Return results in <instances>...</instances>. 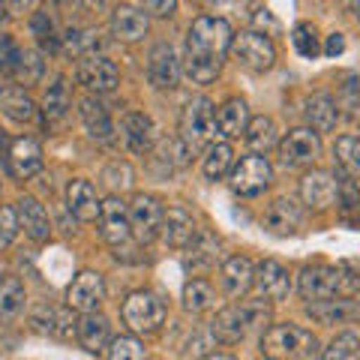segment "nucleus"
Instances as JSON below:
<instances>
[{
	"instance_id": "393cba45",
	"label": "nucleus",
	"mask_w": 360,
	"mask_h": 360,
	"mask_svg": "<svg viewBox=\"0 0 360 360\" xmlns=\"http://www.w3.org/2000/svg\"><path fill=\"white\" fill-rule=\"evenodd\" d=\"M162 240L168 243V246H174V250H186L189 243H193V238H195V222H193V217L184 210V207H168V213L162 217Z\"/></svg>"
},
{
	"instance_id": "aec40b11",
	"label": "nucleus",
	"mask_w": 360,
	"mask_h": 360,
	"mask_svg": "<svg viewBox=\"0 0 360 360\" xmlns=\"http://www.w3.org/2000/svg\"><path fill=\"white\" fill-rule=\"evenodd\" d=\"M120 135L132 153H148L156 141V127L144 111H127L120 123Z\"/></svg>"
},
{
	"instance_id": "20e7f679",
	"label": "nucleus",
	"mask_w": 360,
	"mask_h": 360,
	"mask_svg": "<svg viewBox=\"0 0 360 360\" xmlns=\"http://www.w3.org/2000/svg\"><path fill=\"white\" fill-rule=\"evenodd\" d=\"M264 360H312L319 357V340L300 324H274L262 336Z\"/></svg>"
},
{
	"instance_id": "f704fd0d",
	"label": "nucleus",
	"mask_w": 360,
	"mask_h": 360,
	"mask_svg": "<svg viewBox=\"0 0 360 360\" xmlns=\"http://www.w3.org/2000/svg\"><path fill=\"white\" fill-rule=\"evenodd\" d=\"M231 162H234V150H231V144L229 141H217V144H210L207 153H205V177L207 180H222L225 174L231 172Z\"/></svg>"
},
{
	"instance_id": "4468645a",
	"label": "nucleus",
	"mask_w": 360,
	"mask_h": 360,
	"mask_svg": "<svg viewBox=\"0 0 360 360\" xmlns=\"http://www.w3.org/2000/svg\"><path fill=\"white\" fill-rule=\"evenodd\" d=\"M300 222H303L300 207H297V201H291V198H274L262 213V229L267 234H276V238L295 234L300 229Z\"/></svg>"
},
{
	"instance_id": "58836bf2",
	"label": "nucleus",
	"mask_w": 360,
	"mask_h": 360,
	"mask_svg": "<svg viewBox=\"0 0 360 360\" xmlns=\"http://www.w3.org/2000/svg\"><path fill=\"white\" fill-rule=\"evenodd\" d=\"M340 115L357 120L360 117V82L354 75H342V84H340V96L333 99Z\"/></svg>"
},
{
	"instance_id": "423d86ee",
	"label": "nucleus",
	"mask_w": 360,
	"mask_h": 360,
	"mask_svg": "<svg viewBox=\"0 0 360 360\" xmlns=\"http://www.w3.org/2000/svg\"><path fill=\"white\" fill-rule=\"evenodd\" d=\"M123 324L135 333H153L160 330V324L165 321V303L162 297H156L153 291H132L123 300Z\"/></svg>"
},
{
	"instance_id": "a211bd4d",
	"label": "nucleus",
	"mask_w": 360,
	"mask_h": 360,
	"mask_svg": "<svg viewBox=\"0 0 360 360\" xmlns=\"http://www.w3.org/2000/svg\"><path fill=\"white\" fill-rule=\"evenodd\" d=\"M336 193H340V180H333L330 172H309L300 180V198L312 210H328L336 201Z\"/></svg>"
},
{
	"instance_id": "f8f14e48",
	"label": "nucleus",
	"mask_w": 360,
	"mask_h": 360,
	"mask_svg": "<svg viewBox=\"0 0 360 360\" xmlns=\"http://www.w3.org/2000/svg\"><path fill=\"white\" fill-rule=\"evenodd\" d=\"M75 75H78V82H82L87 90H96V94H111V90H117V84H120L117 66L111 63L108 58H103V54L82 58V60H78Z\"/></svg>"
},
{
	"instance_id": "0eeeda50",
	"label": "nucleus",
	"mask_w": 360,
	"mask_h": 360,
	"mask_svg": "<svg viewBox=\"0 0 360 360\" xmlns=\"http://www.w3.org/2000/svg\"><path fill=\"white\" fill-rule=\"evenodd\" d=\"M229 51L234 54V60H238L243 70H250V72H267L270 66L276 63L274 42H270L264 33H258V30H243L240 37H234Z\"/></svg>"
},
{
	"instance_id": "412c9836",
	"label": "nucleus",
	"mask_w": 360,
	"mask_h": 360,
	"mask_svg": "<svg viewBox=\"0 0 360 360\" xmlns=\"http://www.w3.org/2000/svg\"><path fill=\"white\" fill-rule=\"evenodd\" d=\"M66 207H70V213L75 219L82 222H90L99 217V207H103V201L96 198V189L90 180L84 177H75L70 180V186H66Z\"/></svg>"
},
{
	"instance_id": "f3484780",
	"label": "nucleus",
	"mask_w": 360,
	"mask_h": 360,
	"mask_svg": "<svg viewBox=\"0 0 360 360\" xmlns=\"http://www.w3.org/2000/svg\"><path fill=\"white\" fill-rule=\"evenodd\" d=\"M148 78L156 90H174L180 82V63L174 58V49L168 42H160L150 49L148 60Z\"/></svg>"
},
{
	"instance_id": "a878e982",
	"label": "nucleus",
	"mask_w": 360,
	"mask_h": 360,
	"mask_svg": "<svg viewBox=\"0 0 360 360\" xmlns=\"http://www.w3.org/2000/svg\"><path fill=\"white\" fill-rule=\"evenodd\" d=\"M75 336H78V342H82L84 352L99 354V352H103V348L111 342L108 319H105V315H99V312H84L82 321H78Z\"/></svg>"
},
{
	"instance_id": "cd10ccee",
	"label": "nucleus",
	"mask_w": 360,
	"mask_h": 360,
	"mask_svg": "<svg viewBox=\"0 0 360 360\" xmlns=\"http://www.w3.org/2000/svg\"><path fill=\"white\" fill-rule=\"evenodd\" d=\"M246 123H250V108L243 99H225L222 108L217 111V132L225 139H240V132H246Z\"/></svg>"
},
{
	"instance_id": "f03ea898",
	"label": "nucleus",
	"mask_w": 360,
	"mask_h": 360,
	"mask_svg": "<svg viewBox=\"0 0 360 360\" xmlns=\"http://www.w3.org/2000/svg\"><path fill=\"white\" fill-rule=\"evenodd\" d=\"M360 288V274L348 264H312L297 276V291L303 300L319 303L330 297H352Z\"/></svg>"
},
{
	"instance_id": "2eb2a0df",
	"label": "nucleus",
	"mask_w": 360,
	"mask_h": 360,
	"mask_svg": "<svg viewBox=\"0 0 360 360\" xmlns=\"http://www.w3.org/2000/svg\"><path fill=\"white\" fill-rule=\"evenodd\" d=\"M99 231H103V238L111 243V246H120L129 240V207L123 205L117 195H111L103 201V207H99Z\"/></svg>"
},
{
	"instance_id": "7c9ffc66",
	"label": "nucleus",
	"mask_w": 360,
	"mask_h": 360,
	"mask_svg": "<svg viewBox=\"0 0 360 360\" xmlns=\"http://www.w3.org/2000/svg\"><path fill=\"white\" fill-rule=\"evenodd\" d=\"M0 111H4L6 117H13L15 123H27V120H33V115H37V105L30 103L25 87L4 84L0 87Z\"/></svg>"
},
{
	"instance_id": "3c124183",
	"label": "nucleus",
	"mask_w": 360,
	"mask_h": 360,
	"mask_svg": "<svg viewBox=\"0 0 360 360\" xmlns=\"http://www.w3.org/2000/svg\"><path fill=\"white\" fill-rule=\"evenodd\" d=\"M15 54H18V49L13 45V39L6 37V33H0V72H9V66H13V60H15Z\"/></svg>"
},
{
	"instance_id": "ddd939ff",
	"label": "nucleus",
	"mask_w": 360,
	"mask_h": 360,
	"mask_svg": "<svg viewBox=\"0 0 360 360\" xmlns=\"http://www.w3.org/2000/svg\"><path fill=\"white\" fill-rule=\"evenodd\" d=\"M252 285L258 288L262 300L276 303V300H285L288 297L291 276H288V270L279 264V262H274V258H264V262L255 267V274H252Z\"/></svg>"
},
{
	"instance_id": "6e6d98bb",
	"label": "nucleus",
	"mask_w": 360,
	"mask_h": 360,
	"mask_svg": "<svg viewBox=\"0 0 360 360\" xmlns=\"http://www.w3.org/2000/svg\"><path fill=\"white\" fill-rule=\"evenodd\" d=\"M33 4V0H6V6L13 9V13H21V9H27Z\"/></svg>"
},
{
	"instance_id": "09e8293b",
	"label": "nucleus",
	"mask_w": 360,
	"mask_h": 360,
	"mask_svg": "<svg viewBox=\"0 0 360 360\" xmlns=\"http://www.w3.org/2000/svg\"><path fill=\"white\" fill-rule=\"evenodd\" d=\"M18 234V217H15V207H0V250L9 246Z\"/></svg>"
},
{
	"instance_id": "5fc2aeb1",
	"label": "nucleus",
	"mask_w": 360,
	"mask_h": 360,
	"mask_svg": "<svg viewBox=\"0 0 360 360\" xmlns=\"http://www.w3.org/2000/svg\"><path fill=\"white\" fill-rule=\"evenodd\" d=\"M75 4L82 6V9H90V13H94V9H103L105 0H75Z\"/></svg>"
},
{
	"instance_id": "a18cd8bd",
	"label": "nucleus",
	"mask_w": 360,
	"mask_h": 360,
	"mask_svg": "<svg viewBox=\"0 0 360 360\" xmlns=\"http://www.w3.org/2000/svg\"><path fill=\"white\" fill-rule=\"evenodd\" d=\"M108 360H144V345L135 336H117L108 342Z\"/></svg>"
},
{
	"instance_id": "1a4fd4ad",
	"label": "nucleus",
	"mask_w": 360,
	"mask_h": 360,
	"mask_svg": "<svg viewBox=\"0 0 360 360\" xmlns=\"http://www.w3.org/2000/svg\"><path fill=\"white\" fill-rule=\"evenodd\" d=\"M319 156H321V139H319V132H312L307 127L291 129L285 139L279 141V160L288 168L312 165Z\"/></svg>"
},
{
	"instance_id": "c9c22d12",
	"label": "nucleus",
	"mask_w": 360,
	"mask_h": 360,
	"mask_svg": "<svg viewBox=\"0 0 360 360\" xmlns=\"http://www.w3.org/2000/svg\"><path fill=\"white\" fill-rule=\"evenodd\" d=\"M6 75L15 78V84H25V87L37 84L39 78H42V60H39V54H37V51H21V49H18L15 60H13V66H9Z\"/></svg>"
},
{
	"instance_id": "bf43d9fd",
	"label": "nucleus",
	"mask_w": 360,
	"mask_h": 360,
	"mask_svg": "<svg viewBox=\"0 0 360 360\" xmlns=\"http://www.w3.org/2000/svg\"><path fill=\"white\" fill-rule=\"evenodd\" d=\"M6 15V0H0V18Z\"/></svg>"
},
{
	"instance_id": "f257e3e1",
	"label": "nucleus",
	"mask_w": 360,
	"mask_h": 360,
	"mask_svg": "<svg viewBox=\"0 0 360 360\" xmlns=\"http://www.w3.org/2000/svg\"><path fill=\"white\" fill-rule=\"evenodd\" d=\"M231 25L225 18L198 15L186 33V51H184V70L193 84H210L219 75L222 60L231 49Z\"/></svg>"
},
{
	"instance_id": "a19ab883",
	"label": "nucleus",
	"mask_w": 360,
	"mask_h": 360,
	"mask_svg": "<svg viewBox=\"0 0 360 360\" xmlns=\"http://www.w3.org/2000/svg\"><path fill=\"white\" fill-rule=\"evenodd\" d=\"M63 42H66V51H72L75 58H90V54H96L99 45H103L96 30H70L63 37Z\"/></svg>"
},
{
	"instance_id": "6e6552de",
	"label": "nucleus",
	"mask_w": 360,
	"mask_h": 360,
	"mask_svg": "<svg viewBox=\"0 0 360 360\" xmlns=\"http://www.w3.org/2000/svg\"><path fill=\"white\" fill-rule=\"evenodd\" d=\"M270 180H274V168H270V162L264 160V156H243V160L234 165L231 172V189L238 195H262L264 189L270 186Z\"/></svg>"
},
{
	"instance_id": "13d9d810",
	"label": "nucleus",
	"mask_w": 360,
	"mask_h": 360,
	"mask_svg": "<svg viewBox=\"0 0 360 360\" xmlns=\"http://www.w3.org/2000/svg\"><path fill=\"white\" fill-rule=\"evenodd\" d=\"M352 9H354V15L360 18V0H352Z\"/></svg>"
},
{
	"instance_id": "c03bdc74",
	"label": "nucleus",
	"mask_w": 360,
	"mask_h": 360,
	"mask_svg": "<svg viewBox=\"0 0 360 360\" xmlns=\"http://www.w3.org/2000/svg\"><path fill=\"white\" fill-rule=\"evenodd\" d=\"M33 37H37V42L42 45L45 51H58L60 49V33L58 27H54V21L49 13H37L33 15Z\"/></svg>"
},
{
	"instance_id": "79ce46f5",
	"label": "nucleus",
	"mask_w": 360,
	"mask_h": 360,
	"mask_svg": "<svg viewBox=\"0 0 360 360\" xmlns=\"http://www.w3.org/2000/svg\"><path fill=\"white\" fill-rule=\"evenodd\" d=\"M336 205H340L345 219H360V189L354 184V177L342 174L340 177V193H336Z\"/></svg>"
},
{
	"instance_id": "5701e85b",
	"label": "nucleus",
	"mask_w": 360,
	"mask_h": 360,
	"mask_svg": "<svg viewBox=\"0 0 360 360\" xmlns=\"http://www.w3.org/2000/svg\"><path fill=\"white\" fill-rule=\"evenodd\" d=\"M309 319L321 321V324H348L360 319V300L352 297H330V300H319L307 307Z\"/></svg>"
},
{
	"instance_id": "49530a36",
	"label": "nucleus",
	"mask_w": 360,
	"mask_h": 360,
	"mask_svg": "<svg viewBox=\"0 0 360 360\" xmlns=\"http://www.w3.org/2000/svg\"><path fill=\"white\" fill-rule=\"evenodd\" d=\"M103 180H105V186L111 189V193H123V189H129L132 186V168L129 162H111L105 172H103Z\"/></svg>"
},
{
	"instance_id": "39448f33",
	"label": "nucleus",
	"mask_w": 360,
	"mask_h": 360,
	"mask_svg": "<svg viewBox=\"0 0 360 360\" xmlns=\"http://www.w3.org/2000/svg\"><path fill=\"white\" fill-rule=\"evenodd\" d=\"M217 111L213 103L205 96L189 99L180 111V141L186 144L189 153H198L201 148H210L213 139H217Z\"/></svg>"
},
{
	"instance_id": "473e14b6",
	"label": "nucleus",
	"mask_w": 360,
	"mask_h": 360,
	"mask_svg": "<svg viewBox=\"0 0 360 360\" xmlns=\"http://www.w3.org/2000/svg\"><path fill=\"white\" fill-rule=\"evenodd\" d=\"M219 258V243L210 238V234H195L193 243L186 246V258L184 264L193 267V270H205V267H213Z\"/></svg>"
},
{
	"instance_id": "4c0bfd02",
	"label": "nucleus",
	"mask_w": 360,
	"mask_h": 360,
	"mask_svg": "<svg viewBox=\"0 0 360 360\" xmlns=\"http://www.w3.org/2000/svg\"><path fill=\"white\" fill-rule=\"evenodd\" d=\"M246 144H250L252 150H270L276 144V123L270 117H252L246 123Z\"/></svg>"
},
{
	"instance_id": "9b49d317",
	"label": "nucleus",
	"mask_w": 360,
	"mask_h": 360,
	"mask_svg": "<svg viewBox=\"0 0 360 360\" xmlns=\"http://www.w3.org/2000/svg\"><path fill=\"white\" fill-rule=\"evenodd\" d=\"M165 210L153 195H135L129 205V229L139 238V243H150L162 229Z\"/></svg>"
},
{
	"instance_id": "bb28decb",
	"label": "nucleus",
	"mask_w": 360,
	"mask_h": 360,
	"mask_svg": "<svg viewBox=\"0 0 360 360\" xmlns=\"http://www.w3.org/2000/svg\"><path fill=\"white\" fill-rule=\"evenodd\" d=\"M252 274H255V267L250 264V258L231 255L222 264V285L229 291V297H243L252 288Z\"/></svg>"
},
{
	"instance_id": "6ab92c4d",
	"label": "nucleus",
	"mask_w": 360,
	"mask_h": 360,
	"mask_svg": "<svg viewBox=\"0 0 360 360\" xmlns=\"http://www.w3.org/2000/svg\"><path fill=\"white\" fill-rule=\"evenodd\" d=\"M30 324H33L37 333L54 336V340H72L75 330H78V321L72 319V312L70 309H54V307L33 309Z\"/></svg>"
},
{
	"instance_id": "de8ad7c7",
	"label": "nucleus",
	"mask_w": 360,
	"mask_h": 360,
	"mask_svg": "<svg viewBox=\"0 0 360 360\" xmlns=\"http://www.w3.org/2000/svg\"><path fill=\"white\" fill-rule=\"evenodd\" d=\"M291 42H295L297 54H303V58H315V54H319V39H315L312 25H297Z\"/></svg>"
},
{
	"instance_id": "8fccbe9b",
	"label": "nucleus",
	"mask_w": 360,
	"mask_h": 360,
	"mask_svg": "<svg viewBox=\"0 0 360 360\" xmlns=\"http://www.w3.org/2000/svg\"><path fill=\"white\" fill-rule=\"evenodd\" d=\"M141 6L156 18H168V15H174L177 0H141Z\"/></svg>"
},
{
	"instance_id": "72a5a7b5",
	"label": "nucleus",
	"mask_w": 360,
	"mask_h": 360,
	"mask_svg": "<svg viewBox=\"0 0 360 360\" xmlns=\"http://www.w3.org/2000/svg\"><path fill=\"white\" fill-rule=\"evenodd\" d=\"M66 111H70V87H66L63 78H58L49 94H45V103H42V115H45V123L54 127V123H60L66 117Z\"/></svg>"
},
{
	"instance_id": "4d7b16f0",
	"label": "nucleus",
	"mask_w": 360,
	"mask_h": 360,
	"mask_svg": "<svg viewBox=\"0 0 360 360\" xmlns=\"http://www.w3.org/2000/svg\"><path fill=\"white\" fill-rule=\"evenodd\" d=\"M201 360H238V357H231V354H207V357H201Z\"/></svg>"
},
{
	"instance_id": "864d4df0",
	"label": "nucleus",
	"mask_w": 360,
	"mask_h": 360,
	"mask_svg": "<svg viewBox=\"0 0 360 360\" xmlns=\"http://www.w3.org/2000/svg\"><path fill=\"white\" fill-rule=\"evenodd\" d=\"M255 25H258V27H264V25H267L270 30H276V27H279V25H276V18L270 15L267 9H258V15H255Z\"/></svg>"
},
{
	"instance_id": "9d476101",
	"label": "nucleus",
	"mask_w": 360,
	"mask_h": 360,
	"mask_svg": "<svg viewBox=\"0 0 360 360\" xmlns=\"http://www.w3.org/2000/svg\"><path fill=\"white\" fill-rule=\"evenodd\" d=\"M105 300V283L96 270H82L66 288V307L75 312H96Z\"/></svg>"
},
{
	"instance_id": "c756f323",
	"label": "nucleus",
	"mask_w": 360,
	"mask_h": 360,
	"mask_svg": "<svg viewBox=\"0 0 360 360\" xmlns=\"http://www.w3.org/2000/svg\"><path fill=\"white\" fill-rule=\"evenodd\" d=\"M82 120H84V127L87 132L94 135V139L99 141H108L111 139V132H115V123H111V115H108V108L99 103L96 96H84L82 99Z\"/></svg>"
},
{
	"instance_id": "2f4dec72",
	"label": "nucleus",
	"mask_w": 360,
	"mask_h": 360,
	"mask_svg": "<svg viewBox=\"0 0 360 360\" xmlns=\"http://www.w3.org/2000/svg\"><path fill=\"white\" fill-rule=\"evenodd\" d=\"M307 120L312 132H330L336 120H340V108H336V103L328 94H312L307 99Z\"/></svg>"
},
{
	"instance_id": "37998d69",
	"label": "nucleus",
	"mask_w": 360,
	"mask_h": 360,
	"mask_svg": "<svg viewBox=\"0 0 360 360\" xmlns=\"http://www.w3.org/2000/svg\"><path fill=\"white\" fill-rule=\"evenodd\" d=\"M360 352V340L354 333H336L330 345L319 354V360H354Z\"/></svg>"
},
{
	"instance_id": "7ed1b4c3",
	"label": "nucleus",
	"mask_w": 360,
	"mask_h": 360,
	"mask_svg": "<svg viewBox=\"0 0 360 360\" xmlns=\"http://www.w3.org/2000/svg\"><path fill=\"white\" fill-rule=\"evenodd\" d=\"M270 319V309L264 300H240L217 312L213 319V340H219L225 345H234L246 340L252 330H262Z\"/></svg>"
},
{
	"instance_id": "4be33fe9",
	"label": "nucleus",
	"mask_w": 360,
	"mask_h": 360,
	"mask_svg": "<svg viewBox=\"0 0 360 360\" xmlns=\"http://www.w3.org/2000/svg\"><path fill=\"white\" fill-rule=\"evenodd\" d=\"M15 217H18V229H25V234L30 240H49V234H51V222H49V213H45V207L39 205L37 198H18L15 201Z\"/></svg>"
},
{
	"instance_id": "e433bc0d",
	"label": "nucleus",
	"mask_w": 360,
	"mask_h": 360,
	"mask_svg": "<svg viewBox=\"0 0 360 360\" xmlns=\"http://www.w3.org/2000/svg\"><path fill=\"white\" fill-rule=\"evenodd\" d=\"M333 156L340 160L342 172L348 177L360 180V139H357V135H342V139H336Z\"/></svg>"
},
{
	"instance_id": "b1692460",
	"label": "nucleus",
	"mask_w": 360,
	"mask_h": 360,
	"mask_svg": "<svg viewBox=\"0 0 360 360\" xmlns=\"http://www.w3.org/2000/svg\"><path fill=\"white\" fill-rule=\"evenodd\" d=\"M111 33H115V39H120V42H139L148 37V15H144L141 9L123 4L111 13Z\"/></svg>"
},
{
	"instance_id": "ea45409f",
	"label": "nucleus",
	"mask_w": 360,
	"mask_h": 360,
	"mask_svg": "<svg viewBox=\"0 0 360 360\" xmlns=\"http://www.w3.org/2000/svg\"><path fill=\"white\" fill-rule=\"evenodd\" d=\"M213 300H217V295H213V288L205 283V279H193V283H186L184 288V307L189 312H205L213 307Z\"/></svg>"
},
{
	"instance_id": "dca6fc26",
	"label": "nucleus",
	"mask_w": 360,
	"mask_h": 360,
	"mask_svg": "<svg viewBox=\"0 0 360 360\" xmlns=\"http://www.w3.org/2000/svg\"><path fill=\"white\" fill-rule=\"evenodd\" d=\"M6 162H9V168H13V174L18 180L37 177L42 172V148H39V141L30 139V135L15 139L13 144H9V150H6Z\"/></svg>"
},
{
	"instance_id": "603ef678",
	"label": "nucleus",
	"mask_w": 360,
	"mask_h": 360,
	"mask_svg": "<svg viewBox=\"0 0 360 360\" xmlns=\"http://www.w3.org/2000/svg\"><path fill=\"white\" fill-rule=\"evenodd\" d=\"M342 51H345V37L342 33H330L328 45H324V54H328V58H336V54H342Z\"/></svg>"
},
{
	"instance_id": "c85d7f7f",
	"label": "nucleus",
	"mask_w": 360,
	"mask_h": 360,
	"mask_svg": "<svg viewBox=\"0 0 360 360\" xmlns=\"http://www.w3.org/2000/svg\"><path fill=\"white\" fill-rule=\"evenodd\" d=\"M25 285H21V279L6 274L0 276V324H9L15 321L21 312H25Z\"/></svg>"
}]
</instances>
